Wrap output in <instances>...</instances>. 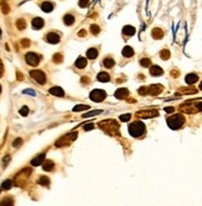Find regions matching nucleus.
Segmentation results:
<instances>
[{"label":"nucleus","mask_w":202,"mask_h":206,"mask_svg":"<svg viewBox=\"0 0 202 206\" xmlns=\"http://www.w3.org/2000/svg\"><path fill=\"white\" fill-rule=\"evenodd\" d=\"M152 36L155 39H161L163 36V32L161 30V29H158V27H155L154 30H152Z\"/></svg>","instance_id":"23"},{"label":"nucleus","mask_w":202,"mask_h":206,"mask_svg":"<svg viewBox=\"0 0 202 206\" xmlns=\"http://www.w3.org/2000/svg\"><path fill=\"white\" fill-rule=\"evenodd\" d=\"M103 64H104L105 68L111 69V68H114L115 61H114V59H112V57H105V59H104V61H103Z\"/></svg>","instance_id":"20"},{"label":"nucleus","mask_w":202,"mask_h":206,"mask_svg":"<svg viewBox=\"0 0 202 206\" xmlns=\"http://www.w3.org/2000/svg\"><path fill=\"white\" fill-rule=\"evenodd\" d=\"M105 98H107V94L106 91L104 90H101V89H95L90 93V99L95 103H101V101H104Z\"/></svg>","instance_id":"3"},{"label":"nucleus","mask_w":202,"mask_h":206,"mask_svg":"<svg viewBox=\"0 0 202 206\" xmlns=\"http://www.w3.org/2000/svg\"><path fill=\"white\" fill-rule=\"evenodd\" d=\"M53 60H54V63H57V64H59V63H61V61H62V55H61L60 53H59V54H55Z\"/></svg>","instance_id":"29"},{"label":"nucleus","mask_w":202,"mask_h":206,"mask_svg":"<svg viewBox=\"0 0 202 206\" xmlns=\"http://www.w3.org/2000/svg\"><path fill=\"white\" fill-rule=\"evenodd\" d=\"M165 111L166 112H172V111H175V109L172 106H168V107H165Z\"/></svg>","instance_id":"38"},{"label":"nucleus","mask_w":202,"mask_h":206,"mask_svg":"<svg viewBox=\"0 0 202 206\" xmlns=\"http://www.w3.org/2000/svg\"><path fill=\"white\" fill-rule=\"evenodd\" d=\"M21 142H23V141H21V139H18L16 141H14V144H13V145L15 146V148H18V146H19V145H20Z\"/></svg>","instance_id":"37"},{"label":"nucleus","mask_w":202,"mask_h":206,"mask_svg":"<svg viewBox=\"0 0 202 206\" xmlns=\"http://www.w3.org/2000/svg\"><path fill=\"white\" fill-rule=\"evenodd\" d=\"M44 39H45V41H48L49 44H57V43H60V39H61V38H60V34H59V33L50 32V33L45 34Z\"/></svg>","instance_id":"6"},{"label":"nucleus","mask_w":202,"mask_h":206,"mask_svg":"<svg viewBox=\"0 0 202 206\" xmlns=\"http://www.w3.org/2000/svg\"><path fill=\"white\" fill-rule=\"evenodd\" d=\"M30 76L35 80L36 82H39L41 85H44L46 82V75L41 70H31L30 71Z\"/></svg>","instance_id":"5"},{"label":"nucleus","mask_w":202,"mask_h":206,"mask_svg":"<svg viewBox=\"0 0 202 206\" xmlns=\"http://www.w3.org/2000/svg\"><path fill=\"white\" fill-rule=\"evenodd\" d=\"M74 23H75L74 15H71V14H65V15H64V24H65V25L70 26V25H73Z\"/></svg>","instance_id":"18"},{"label":"nucleus","mask_w":202,"mask_h":206,"mask_svg":"<svg viewBox=\"0 0 202 206\" xmlns=\"http://www.w3.org/2000/svg\"><path fill=\"white\" fill-rule=\"evenodd\" d=\"M75 66H76L78 69H80V70L85 69V68L87 66V59H86V57H82V56H79V57L76 59V61H75Z\"/></svg>","instance_id":"9"},{"label":"nucleus","mask_w":202,"mask_h":206,"mask_svg":"<svg viewBox=\"0 0 202 206\" xmlns=\"http://www.w3.org/2000/svg\"><path fill=\"white\" fill-rule=\"evenodd\" d=\"M41 10L45 11V13H51L54 10V4L51 2H44L41 5H40Z\"/></svg>","instance_id":"13"},{"label":"nucleus","mask_w":202,"mask_h":206,"mask_svg":"<svg viewBox=\"0 0 202 206\" xmlns=\"http://www.w3.org/2000/svg\"><path fill=\"white\" fill-rule=\"evenodd\" d=\"M131 119V115L130 114H125V115H121L120 116V120L121 121H128Z\"/></svg>","instance_id":"31"},{"label":"nucleus","mask_w":202,"mask_h":206,"mask_svg":"<svg viewBox=\"0 0 202 206\" xmlns=\"http://www.w3.org/2000/svg\"><path fill=\"white\" fill-rule=\"evenodd\" d=\"M166 121H167V125L170 126L172 130H179V129H181L185 125L186 119L183 117V115L176 114V115H172V116H168Z\"/></svg>","instance_id":"2"},{"label":"nucleus","mask_w":202,"mask_h":206,"mask_svg":"<svg viewBox=\"0 0 202 206\" xmlns=\"http://www.w3.org/2000/svg\"><path fill=\"white\" fill-rule=\"evenodd\" d=\"M157 110H149V111H140L137 112V116H141L142 119H150V117L157 116Z\"/></svg>","instance_id":"7"},{"label":"nucleus","mask_w":202,"mask_h":206,"mask_svg":"<svg viewBox=\"0 0 202 206\" xmlns=\"http://www.w3.org/2000/svg\"><path fill=\"white\" fill-rule=\"evenodd\" d=\"M150 74H151L152 76H160V75L163 74V70H162L158 65H152V66L150 68Z\"/></svg>","instance_id":"14"},{"label":"nucleus","mask_w":202,"mask_h":206,"mask_svg":"<svg viewBox=\"0 0 202 206\" xmlns=\"http://www.w3.org/2000/svg\"><path fill=\"white\" fill-rule=\"evenodd\" d=\"M99 55V50L96 48H90L87 51H86V56L87 59H90V60H94V59H96Z\"/></svg>","instance_id":"15"},{"label":"nucleus","mask_w":202,"mask_h":206,"mask_svg":"<svg viewBox=\"0 0 202 206\" xmlns=\"http://www.w3.org/2000/svg\"><path fill=\"white\" fill-rule=\"evenodd\" d=\"M160 56H161L162 60H167V59L170 57V51L166 50V49H163V50L160 53Z\"/></svg>","instance_id":"26"},{"label":"nucleus","mask_w":202,"mask_h":206,"mask_svg":"<svg viewBox=\"0 0 202 206\" xmlns=\"http://www.w3.org/2000/svg\"><path fill=\"white\" fill-rule=\"evenodd\" d=\"M160 91H162V85H151L149 87V93L152 94V95H156Z\"/></svg>","instance_id":"19"},{"label":"nucleus","mask_w":202,"mask_h":206,"mask_svg":"<svg viewBox=\"0 0 202 206\" xmlns=\"http://www.w3.org/2000/svg\"><path fill=\"white\" fill-rule=\"evenodd\" d=\"M25 60L30 66H38L41 60V56L36 53H27L25 55Z\"/></svg>","instance_id":"4"},{"label":"nucleus","mask_w":202,"mask_h":206,"mask_svg":"<svg viewBox=\"0 0 202 206\" xmlns=\"http://www.w3.org/2000/svg\"><path fill=\"white\" fill-rule=\"evenodd\" d=\"M54 167H55V165H54V162L50 161V160H46V161L43 164V169H44L45 171H51Z\"/></svg>","instance_id":"22"},{"label":"nucleus","mask_w":202,"mask_h":206,"mask_svg":"<svg viewBox=\"0 0 202 206\" xmlns=\"http://www.w3.org/2000/svg\"><path fill=\"white\" fill-rule=\"evenodd\" d=\"M128 132L132 137L141 139L146 134V126L142 121H133L132 124L128 125Z\"/></svg>","instance_id":"1"},{"label":"nucleus","mask_w":202,"mask_h":206,"mask_svg":"<svg viewBox=\"0 0 202 206\" xmlns=\"http://www.w3.org/2000/svg\"><path fill=\"white\" fill-rule=\"evenodd\" d=\"M49 91H50V94H53L54 96H60V98H62V96L65 95L64 90L61 89V87H59V86H54V87H51V89H50Z\"/></svg>","instance_id":"12"},{"label":"nucleus","mask_w":202,"mask_h":206,"mask_svg":"<svg viewBox=\"0 0 202 206\" xmlns=\"http://www.w3.org/2000/svg\"><path fill=\"white\" fill-rule=\"evenodd\" d=\"M90 106L89 105H78V106H75L74 109H73V111H81V110H87Z\"/></svg>","instance_id":"27"},{"label":"nucleus","mask_w":202,"mask_h":206,"mask_svg":"<svg viewBox=\"0 0 202 206\" xmlns=\"http://www.w3.org/2000/svg\"><path fill=\"white\" fill-rule=\"evenodd\" d=\"M10 186H11V181L10 180H8V181H5L3 184V189H10Z\"/></svg>","instance_id":"33"},{"label":"nucleus","mask_w":202,"mask_h":206,"mask_svg":"<svg viewBox=\"0 0 202 206\" xmlns=\"http://www.w3.org/2000/svg\"><path fill=\"white\" fill-rule=\"evenodd\" d=\"M23 44H24V45H29V40H24Z\"/></svg>","instance_id":"41"},{"label":"nucleus","mask_w":202,"mask_h":206,"mask_svg":"<svg viewBox=\"0 0 202 206\" xmlns=\"http://www.w3.org/2000/svg\"><path fill=\"white\" fill-rule=\"evenodd\" d=\"M0 94H2V85H0Z\"/></svg>","instance_id":"42"},{"label":"nucleus","mask_w":202,"mask_h":206,"mask_svg":"<svg viewBox=\"0 0 202 206\" xmlns=\"http://www.w3.org/2000/svg\"><path fill=\"white\" fill-rule=\"evenodd\" d=\"M44 156H45L44 154L39 155V156H38L36 159H34V160L31 161V165H34V166H35V165H36V166H38V165H40V164H41V162L44 161Z\"/></svg>","instance_id":"24"},{"label":"nucleus","mask_w":202,"mask_h":206,"mask_svg":"<svg viewBox=\"0 0 202 206\" xmlns=\"http://www.w3.org/2000/svg\"><path fill=\"white\" fill-rule=\"evenodd\" d=\"M27 112H29V110H27L25 106H24V107L20 110V114H21V115H27Z\"/></svg>","instance_id":"36"},{"label":"nucleus","mask_w":202,"mask_h":206,"mask_svg":"<svg viewBox=\"0 0 202 206\" xmlns=\"http://www.w3.org/2000/svg\"><path fill=\"white\" fill-rule=\"evenodd\" d=\"M41 178H43V179H41V180L39 181L40 184H43V185H46V184H49V179H46V178H44V176H41Z\"/></svg>","instance_id":"34"},{"label":"nucleus","mask_w":202,"mask_h":206,"mask_svg":"<svg viewBox=\"0 0 202 206\" xmlns=\"http://www.w3.org/2000/svg\"><path fill=\"white\" fill-rule=\"evenodd\" d=\"M96 114H100V111H92V112H89V114H85L82 117H89L91 115H96Z\"/></svg>","instance_id":"35"},{"label":"nucleus","mask_w":202,"mask_h":206,"mask_svg":"<svg viewBox=\"0 0 202 206\" xmlns=\"http://www.w3.org/2000/svg\"><path fill=\"white\" fill-rule=\"evenodd\" d=\"M16 26L20 29V30H24V29L26 27V21H25L24 19H19V20L16 21Z\"/></svg>","instance_id":"25"},{"label":"nucleus","mask_w":202,"mask_h":206,"mask_svg":"<svg viewBox=\"0 0 202 206\" xmlns=\"http://www.w3.org/2000/svg\"><path fill=\"white\" fill-rule=\"evenodd\" d=\"M128 96V90L126 89V87H120V89H117L115 91V98L122 100V99H126Z\"/></svg>","instance_id":"8"},{"label":"nucleus","mask_w":202,"mask_h":206,"mask_svg":"<svg viewBox=\"0 0 202 206\" xmlns=\"http://www.w3.org/2000/svg\"><path fill=\"white\" fill-rule=\"evenodd\" d=\"M31 25L35 30H40V29H43V26H44V20L41 18H34L32 21H31Z\"/></svg>","instance_id":"10"},{"label":"nucleus","mask_w":202,"mask_h":206,"mask_svg":"<svg viewBox=\"0 0 202 206\" xmlns=\"http://www.w3.org/2000/svg\"><path fill=\"white\" fill-rule=\"evenodd\" d=\"M197 80H198L197 74H188V75L185 78V81H186V84H188V85H192V84L197 82Z\"/></svg>","instance_id":"17"},{"label":"nucleus","mask_w":202,"mask_h":206,"mask_svg":"<svg viewBox=\"0 0 202 206\" xmlns=\"http://www.w3.org/2000/svg\"><path fill=\"white\" fill-rule=\"evenodd\" d=\"M96 79H97L99 81H101V82H109V81L111 80L110 74H107L106 71H101V73H99Z\"/></svg>","instance_id":"11"},{"label":"nucleus","mask_w":202,"mask_h":206,"mask_svg":"<svg viewBox=\"0 0 202 206\" xmlns=\"http://www.w3.org/2000/svg\"><path fill=\"white\" fill-rule=\"evenodd\" d=\"M135 32H136V30H135V27L131 26V25H126V26H124V29H122V34L126 35V36H131V35H133Z\"/></svg>","instance_id":"16"},{"label":"nucleus","mask_w":202,"mask_h":206,"mask_svg":"<svg viewBox=\"0 0 202 206\" xmlns=\"http://www.w3.org/2000/svg\"><path fill=\"white\" fill-rule=\"evenodd\" d=\"M140 64H141L144 68H146V66H150V65H151V61H150V59H146V57H144V59H141Z\"/></svg>","instance_id":"28"},{"label":"nucleus","mask_w":202,"mask_h":206,"mask_svg":"<svg viewBox=\"0 0 202 206\" xmlns=\"http://www.w3.org/2000/svg\"><path fill=\"white\" fill-rule=\"evenodd\" d=\"M133 49L131 48V46H125L124 48V50H122V56H125V57H131L132 55H133Z\"/></svg>","instance_id":"21"},{"label":"nucleus","mask_w":202,"mask_h":206,"mask_svg":"<svg viewBox=\"0 0 202 206\" xmlns=\"http://www.w3.org/2000/svg\"><path fill=\"white\" fill-rule=\"evenodd\" d=\"M91 33L92 35H97L100 33V27L97 25H91Z\"/></svg>","instance_id":"30"},{"label":"nucleus","mask_w":202,"mask_h":206,"mask_svg":"<svg viewBox=\"0 0 202 206\" xmlns=\"http://www.w3.org/2000/svg\"><path fill=\"white\" fill-rule=\"evenodd\" d=\"M24 93H25V94H32V95H34V91H31V90H25Z\"/></svg>","instance_id":"40"},{"label":"nucleus","mask_w":202,"mask_h":206,"mask_svg":"<svg viewBox=\"0 0 202 206\" xmlns=\"http://www.w3.org/2000/svg\"><path fill=\"white\" fill-rule=\"evenodd\" d=\"M87 4H89V0H80V2H79V6L80 8H86Z\"/></svg>","instance_id":"32"},{"label":"nucleus","mask_w":202,"mask_h":206,"mask_svg":"<svg viewBox=\"0 0 202 206\" xmlns=\"http://www.w3.org/2000/svg\"><path fill=\"white\" fill-rule=\"evenodd\" d=\"M79 35H80V36H84V35H86V32H85V30H81V32L79 33Z\"/></svg>","instance_id":"39"}]
</instances>
